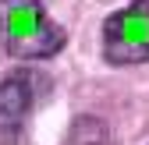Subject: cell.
<instances>
[{"label": "cell", "instance_id": "277c9868", "mask_svg": "<svg viewBox=\"0 0 149 145\" xmlns=\"http://www.w3.org/2000/svg\"><path fill=\"white\" fill-rule=\"evenodd\" d=\"M64 145H114V135H110V124L107 120L85 113V117H74L71 120Z\"/></svg>", "mask_w": 149, "mask_h": 145}, {"label": "cell", "instance_id": "6da1fadb", "mask_svg": "<svg viewBox=\"0 0 149 145\" xmlns=\"http://www.w3.org/2000/svg\"><path fill=\"white\" fill-rule=\"evenodd\" d=\"M64 46V28L39 0H0V50L18 60H46Z\"/></svg>", "mask_w": 149, "mask_h": 145}, {"label": "cell", "instance_id": "7a4b0ae2", "mask_svg": "<svg viewBox=\"0 0 149 145\" xmlns=\"http://www.w3.org/2000/svg\"><path fill=\"white\" fill-rule=\"evenodd\" d=\"M103 57L114 67L149 60V0H132L103 21Z\"/></svg>", "mask_w": 149, "mask_h": 145}, {"label": "cell", "instance_id": "3957f363", "mask_svg": "<svg viewBox=\"0 0 149 145\" xmlns=\"http://www.w3.org/2000/svg\"><path fill=\"white\" fill-rule=\"evenodd\" d=\"M39 75L32 71H11L0 81V142H18L25 124L36 110V96H39Z\"/></svg>", "mask_w": 149, "mask_h": 145}]
</instances>
